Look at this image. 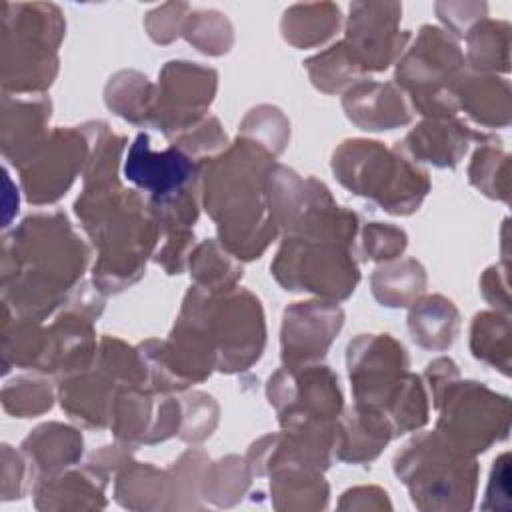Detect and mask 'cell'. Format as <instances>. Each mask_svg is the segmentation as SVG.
Here are the masks:
<instances>
[{"instance_id":"4","label":"cell","mask_w":512,"mask_h":512,"mask_svg":"<svg viewBox=\"0 0 512 512\" xmlns=\"http://www.w3.org/2000/svg\"><path fill=\"white\" fill-rule=\"evenodd\" d=\"M74 212L98 250L92 284L102 294H116L138 282L160 238L148 202L116 180L84 186Z\"/></svg>"},{"instance_id":"3","label":"cell","mask_w":512,"mask_h":512,"mask_svg":"<svg viewBox=\"0 0 512 512\" xmlns=\"http://www.w3.org/2000/svg\"><path fill=\"white\" fill-rule=\"evenodd\" d=\"M360 216L330 202H318L284 234L270 266L284 290L310 292L322 300H346L358 280L354 238Z\"/></svg>"},{"instance_id":"18","label":"cell","mask_w":512,"mask_h":512,"mask_svg":"<svg viewBox=\"0 0 512 512\" xmlns=\"http://www.w3.org/2000/svg\"><path fill=\"white\" fill-rule=\"evenodd\" d=\"M94 318L70 304H64L56 320L46 328V346L38 372L60 378L92 368L96 360Z\"/></svg>"},{"instance_id":"49","label":"cell","mask_w":512,"mask_h":512,"mask_svg":"<svg viewBox=\"0 0 512 512\" xmlns=\"http://www.w3.org/2000/svg\"><path fill=\"white\" fill-rule=\"evenodd\" d=\"M408 246V236L402 228L382 222H368L362 228L360 250L364 260L388 262L398 258Z\"/></svg>"},{"instance_id":"12","label":"cell","mask_w":512,"mask_h":512,"mask_svg":"<svg viewBox=\"0 0 512 512\" xmlns=\"http://www.w3.org/2000/svg\"><path fill=\"white\" fill-rule=\"evenodd\" d=\"M346 366L356 404L384 416L410 376L408 354L390 334H358L346 348Z\"/></svg>"},{"instance_id":"42","label":"cell","mask_w":512,"mask_h":512,"mask_svg":"<svg viewBox=\"0 0 512 512\" xmlns=\"http://www.w3.org/2000/svg\"><path fill=\"white\" fill-rule=\"evenodd\" d=\"M182 36L200 52L208 56H222L234 44V28L230 20L216 10L190 12Z\"/></svg>"},{"instance_id":"22","label":"cell","mask_w":512,"mask_h":512,"mask_svg":"<svg viewBox=\"0 0 512 512\" xmlns=\"http://www.w3.org/2000/svg\"><path fill=\"white\" fill-rule=\"evenodd\" d=\"M392 438V424L382 412L354 404L336 420L334 458L348 464L372 462Z\"/></svg>"},{"instance_id":"31","label":"cell","mask_w":512,"mask_h":512,"mask_svg":"<svg viewBox=\"0 0 512 512\" xmlns=\"http://www.w3.org/2000/svg\"><path fill=\"white\" fill-rule=\"evenodd\" d=\"M340 20V8L332 2L294 4L284 10L280 30L294 48H314L334 36Z\"/></svg>"},{"instance_id":"5","label":"cell","mask_w":512,"mask_h":512,"mask_svg":"<svg viewBox=\"0 0 512 512\" xmlns=\"http://www.w3.org/2000/svg\"><path fill=\"white\" fill-rule=\"evenodd\" d=\"M178 318L204 336L220 372L246 370L262 356L264 310L260 300L244 288L212 294L194 284L182 300Z\"/></svg>"},{"instance_id":"55","label":"cell","mask_w":512,"mask_h":512,"mask_svg":"<svg viewBox=\"0 0 512 512\" xmlns=\"http://www.w3.org/2000/svg\"><path fill=\"white\" fill-rule=\"evenodd\" d=\"M460 378V372H458V366L452 358H436L432 360L428 366H426V372H424V380H426V386L430 390V396H432V406L438 404L440 396L444 394V390Z\"/></svg>"},{"instance_id":"40","label":"cell","mask_w":512,"mask_h":512,"mask_svg":"<svg viewBox=\"0 0 512 512\" xmlns=\"http://www.w3.org/2000/svg\"><path fill=\"white\" fill-rule=\"evenodd\" d=\"M468 180L488 198L510 200V156L500 148L498 138L478 144L468 166Z\"/></svg>"},{"instance_id":"39","label":"cell","mask_w":512,"mask_h":512,"mask_svg":"<svg viewBox=\"0 0 512 512\" xmlns=\"http://www.w3.org/2000/svg\"><path fill=\"white\" fill-rule=\"evenodd\" d=\"M252 476L246 458L232 454L218 462H210L202 478L200 498L222 508L234 506L244 498Z\"/></svg>"},{"instance_id":"9","label":"cell","mask_w":512,"mask_h":512,"mask_svg":"<svg viewBox=\"0 0 512 512\" xmlns=\"http://www.w3.org/2000/svg\"><path fill=\"white\" fill-rule=\"evenodd\" d=\"M464 64L454 36L424 24L412 46H406L398 58L396 86L410 96L412 106L424 118H454L458 106L452 84L466 70Z\"/></svg>"},{"instance_id":"11","label":"cell","mask_w":512,"mask_h":512,"mask_svg":"<svg viewBox=\"0 0 512 512\" xmlns=\"http://www.w3.org/2000/svg\"><path fill=\"white\" fill-rule=\"evenodd\" d=\"M434 408L440 410L436 430L472 456L508 436L510 400L482 382L454 380Z\"/></svg>"},{"instance_id":"16","label":"cell","mask_w":512,"mask_h":512,"mask_svg":"<svg viewBox=\"0 0 512 512\" xmlns=\"http://www.w3.org/2000/svg\"><path fill=\"white\" fill-rule=\"evenodd\" d=\"M344 324V310L338 302L306 300L284 310L280 350L284 366L320 362Z\"/></svg>"},{"instance_id":"41","label":"cell","mask_w":512,"mask_h":512,"mask_svg":"<svg viewBox=\"0 0 512 512\" xmlns=\"http://www.w3.org/2000/svg\"><path fill=\"white\" fill-rule=\"evenodd\" d=\"M304 66L310 76V82L326 94L348 90L352 84L362 80V72L346 52L342 40L326 48L324 52L308 58Z\"/></svg>"},{"instance_id":"23","label":"cell","mask_w":512,"mask_h":512,"mask_svg":"<svg viewBox=\"0 0 512 512\" xmlns=\"http://www.w3.org/2000/svg\"><path fill=\"white\" fill-rule=\"evenodd\" d=\"M120 388L94 366L62 378L58 400L62 410L86 428H104L110 424V412Z\"/></svg>"},{"instance_id":"19","label":"cell","mask_w":512,"mask_h":512,"mask_svg":"<svg viewBox=\"0 0 512 512\" xmlns=\"http://www.w3.org/2000/svg\"><path fill=\"white\" fill-rule=\"evenodd\" d=\"M490 132H476L462 120L424 118L394 148L414 162H428L438 168H454L466 154L470 142H488Z\"/></svg>"},{"instance_id":"7","label":"cell","mask_w":512,"mask_h":512,"mask_svg":"<svg viewBox=\"0 0 512 512\" xmlns=\"http://www.w3.org/2000/svg\"><path fill=\"white\" fill-rule=\"evenodd\" d=\"M332 172L352 194L396 216L416 212L430 192L426 170L376 140H344L332 154Z\"/></svg>"},{"instance_id":"21","label":"cell","mask_w":512,"mask_h":512,"mask_svg":"<svg viewBox=\"0 0 512 512\" xmlns=\"http://www.w3.org/2000/svg\"><path fill=\"white\" fill-rule=\"evenodd\" d=\"M342 106L348 120L368 132L394 130L412 120L404 92L390 82L358 80L344 92Z\"/></svg>"},{"instance_id":"1","label":"cell","mask_w":512,"mask_h":512,"mask_svg":"<svg viewBox=\"0 0 512 512\" xmlns=\"http://www.w3.org/2000/svg\"><path fill=\"white\" fill-rule=\"evenodd\" d=\"M90 260V248L62 212L24 218L2 242V300L14 314L44 320L64 306Z\"/></svg>"},{"instance_id":"43","label":"cell","mask_w":512,"mask_h":512,"mask_svg":"<svg viewBox=\"0 0 512 512\" xmlns=\"http://www.w3.org/2000/svg\"><path fill=\"white\" fill-rule=\"evenodd\" d=\"M210 464L208 456L200 448L186 450L168 470L170 476V504L172 508H200V486L206 472V466Z\"/></svg>"},{"instance_id":"15","label":"cell","mask_w":512,"mask_h":512,"mask_svg":"<svg viewBox=\"0 0 512 512\" xmlns=\"http://www.w3.org/2000/svg\"><path fill=\"white\" fill-rule=\"evenodd\" d=\"M402 6L398 2H354L346 22L344 48L366 72H382L402 56L412 34L400 30Z\"/></svg>"},{"instance_id":"32","label":"cell","mask_w":512,"mask_h":512,"mask_svg":"<svg viewBox=\"0 0 512 512\" xmlns=\"http://www.w3.org/2000/svg\"><path fill=\"white\" fill-rule=\"evenodd\" d=\"M152 396V392L140 388H120L116 392L110 428L120 446L136 450L140 444H146L156 412Z\"/></svg>"},{"instance_id":"51","label":"cell","mask_w":512,"mask_h":512,"mask_svg":"<svg viewBox=\"0 0 512 512\" xmlns=\"http://www.w3.org/2000/svg\"><path fill=\"white\" fill-rule=\"evenodd\" d=\"M32 468L26 456L14 452L8 444L2 446V500L22 498L26 484L30 482Z\"/></svg>"},{"instance_id":"34","label":"cell","mask_w":512,"mask_h":512,"mask_svg":"<svg viewBox=\"0 0 512 512\" xmlns=\"http://www.w3.org/2000/svg\"><path fill=\"white\" fill-rule=\"evenodd\" d=\"M466 60L472 72H508L510 68V26L504 20L482 18L466 32Z\"/></svg>"},{"instance_id":"56","label":"cell","mask_w":512,"mask_h":512,"mask_svg":"<svg viewBox=\"0 0 512 512\" xmlns=\"http://www.w3.org/2000/svg\"><path fill=\"white\" fill-rule=\"evenodd\" d=\"M338 508L342 510H382V508H392L388 502V494L376 486H360L352 488L342 494V500L338 502Z\"/></svg>"},{"instance_id":"47","label":"cell","mask_w":512,"mask_h":512,"mask_svg":"<svg viewBox=\"0 0 512 512\" xmlns=\"http://www.w3.org/2000/svg\"><path fill=\"white\" fill-rule=\"evenodd\" d=\"M180 408H182V420L178 430L180 440L196 444L206 440L214 432L218 424L220 408L210 394L188 392L180 396Z\"/></svg>"},{"instance_id":"8","label":"cell","mask_w":512,"mask_h":512,"mask_svg":"<svg viewBox=\"0 0 512 512\" xmlns=\"http://www.w3.org/2000/svg\"><path fill=\"white\" fill-rule=\"evenodd\" d=\"M394 472L418 510H470L478 486L476 456L438 430L422 432L402 446Z\"/></svg>"},{"instance_id":"46","label":"cell","mask_w":512,"mask_h":512,"mask_svg":"<svg viewBox=\"0 0 512 512\" xmlns=\"http://www.w3.org/2000/svg\"><path fill=\"white\" fill-rule=\"evenodd\" d=\"M386 418L392 424L394 436L420 430L428 422V392L420 376H408L406 386L386 410Z\"/></svg>"},{"instance_id":"38","label":"cell","mask_w":512,"mask_h":512,"mask_svg":"<svg viewBox=\"0 0 512 512\" xmlns=\"http://www.w3.org/2000/svg\"><path fill=\"white\" fill-rule=\"evenodd\" d=\"M118 388L148 390V368L138 348H130L120 338L104 336L92 364Z\"/></svg>"},{"instance_id":"45","label":"cell","mask_w":512,"mask_h":512,"mask_svg":"<svg viewBox=\"0 0 512 512\" xmlns=\"http://www.w3.org/2000/svg\"><path fill=\"white\" fill-rule=\"evenodd\" d=\"M52 402V386L40 378H14L2 388V406L16 418L40 416L52 408Z\"/></svg>"},{"instance_id":"17","label":"cell","mask_w":512,"mask_h":512,"mask_svg":"<svg viewBox=\"0 0 512 512\" xmlns=\"http://www.w3.org/2000/svg\"><path fill=\"white\" fill-rule=\"evenodd\" d=\"M124 178L148 192V200L162 198L196 184L200 180V162L172 144L156 152L150 146V136L140 132L128 148Z\"/></svg>"},{"instance_id":"36","label":"cell","mask_w":512,"mask_h":512,"mask_svg":"<svg viewBox=\"0 0 512 512\" xmlns=\"http://www.w3.org/2000/svg\"><path fill=\"white\" fill-rule=\"evenodd\" d=\"M188 270L194 284L212 294L234 290L242 278V262L218 240L198 244L188 258Z\"/></svg>"},{"instance_id":"14","label":"cell","mask_w":512,"mask_h":512,"mask_svg":"<svg viewBox=\"0 0 512 512\" xmlns=\"http://www.w3.org/2000/svg\"><path fill=\"white\" fill-rule=\"evenodd\" d=\"M216 88L218 74L214 68L186 60L166 62L158 76L150 124L162 130L168 140L176 138L206 118Z\"/></svg>"},{"instance_id":"33","label":"cell","mask_w":512,"mask_h":512,"mask_svg":"<svg viewBox=\"0 0 512 512\" xmlns=\"http://www.w3.org/2000/svg\"><path fill=\"white\" fill-rule=\"evenodd\" d=\"M46 346V328L40 320L24 318L14 314L12 308L4 304L2 308V360L4 372L14 364L18 368L38 370Z\"/></svg>"},{"instance_id":"10","label":"cell","mask_w":512,"mask_h":512,"mask_svg":"<svg viewBox=\"0 0 512 512\" xmlns=\"http://www.w3.org/2000/svg\"><path fill=\"white\" fill-rule=\"evenodd\" d=\"M266 394L286 432L332 430L342 414L338 376L318 362L282 366L270 376Z\"/></svg>"},{"instance_id":"35","label":"cell","mask_w":512,"mask_h":512,"mask_svg":"<svg viewBox=\"0 0 512 512\" xmlns=\"http://www.w3.org/2000/svg\"><path fill=\"white\" fill-rule=\"evenodd\" d=\"M106 106L132 124H150L156 102V86L134 70L114 74L104 90Z\"/></svg>"},{"instance_id":"2","label":"cell","mask_w":512,"mask_h":512,"mask_svg":"<svg viewBox=\"0 0 512 512\" xmlns=\"http://www.w3.org/2000/svg\"><path fill=\"white\" fill-rule=\"evenodd\" d=\"M274 162L272 152L242 136L200 162V200L216 222L218 242L240 262L260 258L280 234L268 194Z\"/></svg>"},{"instance_id":"48","label":"cell","mask_w":512,"mask_h":512,"mask_svg":"<svg viewBox=\"0 0 512 512\" xmlns=\"http://www.w3.org/2000/svg\"><path fill=\"white\" fill-rule=\"evenodd\" d=\"M170 142L196 162L208 160L228 148V138L214 116H206L196 126L178 134Z\"/></svg>"},{"instance_id":"37","label":"cell","mask_w":512,"mask_h":512,"mask_svg":"<svg viewBox=\"0 0 512 512\" xmlns=\"http://www.w3.org/2000/svg\"><path fill=\"white\" fill-rule=\"evenodd\" d=\"M470 352L474 358L510 374V320L504 312H478L470 326Z\"/></svg>"},{"instance_id":"25","label":"cell","mask_w":512,"mask_h":512,"mask_svg":"<svg viewBox=\"0 0 512 512\" xmlns=\"http://www.w3.org/2000/svg\"><path fill=\"white\" fill-rule=\"evenodd\" d=\"M108 480L84 466L36 478L34 502L40 510H98L106 506Z\"/></svg>"},{"instance_id":"52","label":"cell","mask_w":512,"mask_h":512,"mask_svg":"<svg viewBox=\"0 0 512 512\" xmlns=\"http://www.w3.org/2000/svg\"><path fill=\"white\" fill-rule=\"evenodd\" d=\"M436 14L448 26L450 32L464 38L466 32L476 22L486 18V4L484 2H438Z\"/></svg>"},{"instance_id":"44","label":"cell","mask_w":512,"mask_h":512,"mask_svg":"<svg viewBox=\"0 0 512 512\" xmlns=\"http://www.w3.org/2000/svg\"><path fill=\"white\" fill-rule=\"evenodd\" d=\"M238 136L248 138L278 156L290 138V122L280 108L262 104L244 116Z\"/></svg>"},{"instance_id":"53","label":"cell","mask_w":512,"mask_h":512,"mask_svg":"<svg viewBox=\"0 0 512 512\" xmlns=\"http://www.w3.org/2000/svg\"><path fill=\"white\" fill-rule=\"evenodd\" d=\"M482 508H486V510H490V508L492 510L510 508V464H508V452L500 454L494 460Z\"/></svg>"},{"instance_id":"13","label":"cell","mask_w":512,"mask_h":512,"mask_svg":"<svg viewBox=\"0 0 512 512\" xmlns=\"http://www.w3.org/2000/svg\"><path fill=\"white\" fill-rule=\"evenodd\" d=\"M94 122L76 128H56L50 132L36 156L20 168V180L30 204L56 202L84 172L92 150Z\"/></svg>"},{"instance_id":"6","label":"cell","mask_w":512,"mask_h":512,"mask_svg":"<svg viewBox=\"0 0 512 512\" xmlns=\"http://www.w3.org/2000/svg\"><path fill=\"white\" fill-rule=\"evenodd\" d=\"M4 94H42L58 74V46L66 22L58 6L2 2Z\"/></svg>"},{"instance_id":"20","label":"cell","mask_w":512,"mask_h":512,"mask_svg":"<svg viewBox=\"0 0 512 512\" xmlns=\"http://www.w3.org/2000/svg\"><path fill=\"white\" fill-rule=\"evenodd\" d=\"M52 104L44 94L2 98V154L18 170L28 164L48 140Z\"/></svg>"},{"instance_id":"28","label":"cell","mask_w":512,"mask_h":512,"mask_svg":"<svg viewBox=\"0 0 512 512\" xmlns=\"http://www.w3.org/2000/svg\"><path fill=\"white\" fill-rule=\"evenodd\" d=\"M460 324L458 308L440 294L422 296L410 306L408 332L424 350L442 352L450 348L460 334Z\"/></svg>"},{"instance_id":"26","label":"cell","mask_w":512,"mask_h":512,"mask_svg":"<svg viewBox=\"0 0 512 512\" xmlns=\"http://www.w3.org/2000/svg\"><path fill=\"white\" fill-rule=\"evenodd\" d=\"M22 454L36 478L68 470L82 456V434L60 422H46L34 428L22 442Z\"/></svg>"},{"instance_id":"54","label":"cell","mask_w":512,"mask_h":512,"mask_svg":"<svg viewBox=\"0 0 512 512\" xmlns=\"http://www.w3.org/2000/svg\"><path fill=\"white\" fill-rule=\"evenodd\" d=\"M482 296L500 312L508 314L510 294H508V266H490L484 270L480 280Z\"/></svg>"},{"instance_id":"29","label":"cell","mask_w":512,"mask_h":512,"mask_svg":"<svg viewBox=\"0 0 512 512\" xmlns=\"http://www.w3.org/2000/svg\"><path fill=\"white\" fill-rule=\"evenodd\" d=\"M116 502L130 510H160L170 504L168 470L152 464L134 462L132 458L118 470L114 486Z\"/></svg>"},{"instance_id":"27","label":"cell","mask_w":512,"mask_h":512,"mask_svg":"<svg viewBox=\"0 0 512 512\" xmlns=\"http://www.w3.org/2000/svg\"><path fill=\"white\" fill-rule=\"evenodd\" d=\"M270 496L276 510H322L328 504L330 488L322 476V470L284 462L270 472Z\"/></svg>"},{"instance_id":"30","label":"cell","mask_w":512,"mask_h":512,"mask_svg":"<svg viewBox=\"0 0 512 512\" xmlns=\"http://www.w3.org/2000/svg\"><path fill=\"white\" fill-rule=\"evenodd\" d=\"M374 298L388 308L412 306L426 290V270L414 258L382 262L370 278Z\"/></svg>"},{"instance_id":"24","label":"cell","mask_w":512,"mask_h":512,"mask_svg":"<svg viewBox=\"0 0 512 512\" xmlns=\"http://www.w3.org/2000/svg\"><path fill=\"white\" fill-rule=\"evenodd\" d=\"M452 96L458 110H464L474 122L486 128H504L510 124V84L504 78L464 70L452 84Z\"/></svg>"},{"instance_id":"50","label":"cell","mask_w":512,"mask_h":512,"mask_svg":"<svg viewBox=\"0 0 512 512\" xmlns=\"http://www.w3.org/2000/svg\"><path fill=\"white\" fill-rule=\"evenodd\" d=\"M190 6L184 2H166L146 14L144 26L156 44H170L184 30Z\"/></svg>"}]
</instances>
